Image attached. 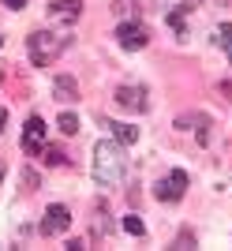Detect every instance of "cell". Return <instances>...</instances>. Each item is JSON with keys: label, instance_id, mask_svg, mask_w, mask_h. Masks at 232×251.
<instances>
[{"label": "cell", "instance_id": "30bf717a", "mask_svg": "<svg viewBox=\"0 0 232 251\" xmlns=\"http://www.w3.org/2000/svg\"><path fill=\"white\" fill-rule=\"evenodd\" d=\"M105 127L113 131V139L116 143H124V147H131L139 139V127H131V124H120V120H105Z\"/></svg>", "mask_w": 232, "mask_h": 251}, {"label": "cell", "instance_id": "2e32d148", "mask_svg": "<svg viewBox=\"0 0 232 251\" xmlns=\"http://www.w3.org/2000/svg\"><path fill=\"white\" fill-rule=\"evenodd\" d=\"M4 8H26V0H0Z\"/></svg>", "mask_w": 232, "mask_h": 251}, {"label": "cell", "instance_id": "6da1fadb", "mask_svg": "<svg viewBox=\"0 0 232 251\" xmlns=\"http://www.w3.org/2000/svg\"><path fill=\"white\" fill-rule=\"evenodd\" d=\"M124 173H127V157L120 150V143H113V139L94 143V180L97 184L116 188V184H124Z\"/></svg>", "mask_w": 232, "mask_h": 251}, {"label": "cell", "instance_id": "7a4b0ae2", "mask_svg": "<svg viewBox=\"0 0 232 251\" xmlns=\"http://www.w3.org/2000/svg\"><path fill=\"white\" fill-rule=\"evenodd\" d=\"M26 49H30L34 68H49V64L68 49V38H56V34H49V30H34L30 38H26Z\"/></svg>", "mask_w": 232, "mask_h": 251}, {"label": "cell", "instance_id": "5bb4252c", "mask_svg": "<svg viewBox=\"0 0 232 251\" xmlns=\"http://www.w3.org/2000/svg\"><path fill=\"white\" fill-rule=\"evenodd\" d=\"M38 154H42L45 161H49V165H64V161H68V157H64L60 150H53V147H42V150H38Z\"/></svg>", "mask_w": 232, "mask_h": 251}, {"label": "cell", "instance_id": "7c38bea8", "mask_svg": "<svg viewBox=\"0 0 232 251\" xmlns=\"http://www.w3.org/2000/svg\"><path fill=\"white\" fill-rule=\"evenodd\" d=\"M217 45L229 52V60H232V23H221V26H217Z\"/></svg>", "mask_w": 232, "mask_h": 251}, {"label": "cell", "instance_id": "5b68a950", "mask_svg": "<svg viewBox=\"0 0 232 251\" xmlns=\"http://www.w3.org/2000/svg\"><path fill=\"white\" fill-rule=\"evenodd\" d=\"M116 42H120V49L135 52V49H146V26H139V23H120L116 26Z\"/></svg>", "mask_w": 232, "mask_h": 251}, {"label": "cell", "instance_id": "8fae6325", "mask_svg": "<svg viewBox=\"0 0 232 251\" xmlns=\"http://www.w3.org/2000/svg\"><path fill=\"white\" fill-rule=\"evenodd\" d=\"M56 127H60L64 135H79V116H75V113H60Z\"/></svg>", "mask_w": 232, "mask_h": 251}, {"label": "cell", "instance_id": "277c9868", "mask_svg": "<svg viewBox=\"0 0 232 251\" xmlns=\"http://www.w3.org/2000/svg\"><path fill=\"white\" fill-rule=\"evenodd\" d=\"M38 229H42V236H56V232H68V229H71V210L60 206V202H56V206H49Z\"/></svg>", "mask_w": 232, "mask_h": 251}, {"label": "cell", "instance_id": "4fadbf2b", "mask_svg": "<svg viewBox=\"0 0 232 251\" xmlns=\"http://www.w3.org/2000/svg\"><path fill=\"white\" fill-rule=\"evenodd\" d=\"M124 232H131V236H146L142 218H139V214H127V218H124Z\"/></svg>", "mask_w": 232, "mask_h": 251}, {"label": "cell", "instance_id": "ac0fdd59", "mask_svg": "<svg viewBox=\"0 0 232 251\" xmlns=\"http://www.w3.org/2000/svg\"><path fill=\"white\" fill-rule=\"evenodd\" d=\"M0 180H4V165H0Z\"/></svg>", "mask_w": 232, "mask_h": 251}, {"label": "cell", "instance_id": "8992f818", "mask_svg": "<svg viewBox=\"0 0 232 251\" xmlns=\"http://www.w3.org/2000/svg\"><path fill=\"white\" fill-rule=\"evenodd\" d=\"M116 105H120V109H131V113H146L150 109L142 86H120V90H116Z\"/></svg>", "mask_w": 232, "mask_h": 251}, {"label": "cell", "instance_id": "9a60e30c", "mask_svg": "<svg viewBox=\"0 0 232 251\" xmlns=\"http://www.w3.org/2000/svg\"><path fill=\"white\" fill-rule=\"evenodd\" d=\"M184 11H187V8H176L169 15V23H172V30H176V34H184Z\"/></svg>", "mask_w": 232, "mask_h": 251}, {"label": "cell", "instance_id": "e0dca14e", "mask_svg": "<svg viewBox=\"0 0 232 251\" xmlns=\"http://www.w3.org/2000/svg\"><path fill=\"white\" fill-rule=\"evenodd\" d=\"M4 124H8V113H4V109H0V135H4Z\"/></svg>", "mask_w": 232, "mask_h": 251}, {"label": "cell", "instance_id": "ba28073f", "mask_svg": "<svg viewBox=\"0 0 232 251\" xmlns=\"http://www.w3.org/2000/svg\"><path fill=\"white\" fill-rule=\"evenodd\" d=\"M79 11H83V4H79V0H56V4H53V19L75 23V19H79Z\"/></svg>", "mask_w": 232, "mask_h": 251}, {"label": "cell", "instance_id": "d6986e66", "mask_svg": "<svg viewBox=\"0 0 232 251\" xmlns=\"http://www.w3.org/2000/svg\"><path fill=\"white\" fill-rule=\"evenodd\" d=\"M0 45H4V42H0Z\"/></svg>", "mask_w": 232, "mask_h": 251}, {"label": "cell", "instance_id": "3957f363", "mask_svg": "<svg viewBox=\"0 0 232 251\" xmlns=\"http://www.w3.org/2000/svg\"><path fill=\"white\" fill-rule=\"evenodd\" d=\"M154 195H158L161 202H180L184 195H187V173H184V169H172L169 176H161V180H158Z\"/></svg>", "mask_w": 232, "mask_h": 251}, {"label": "cell", "instance_id": "52a82bcc", "mask_svg": "<svg viewBox=\"0 0 232 251\" xmlns=\"http://www.w3.org/2000/svg\"><path fill=\"white\" fill-rule=\"evenodd\" d=\"M42 147H45V120L42 116H30L26 127H23V150H26V154H38Z\"/></svg>", "mask_w": 232, "mask_h": 251}, {"label": "cell", "instance_id": "9c48e42d", "mask_svg": "<svg viewBox=\"0 0 232 251\" xmlns=\"http://www.w3.org/2000/svg\"><path fill=\"white\" fill-rule=\"evenodd\" d=\"M53 98L56 101H75V98H79V86H75L71 75H60V79L53 83Z\"/></svg>", "mask_w": 232, "mask_h": 251}]
</instances>
